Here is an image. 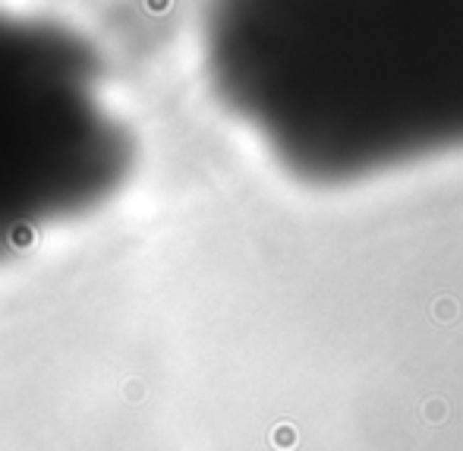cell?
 Listing matches in <instances>:
<instances>
[{
    "instance_id": "6da1fadb",
    "label": "cell",
    "mask_w": 463,
    "mask_h": 451,
    "mask_svg": "<svg viewBox=\"0 0 463 451\" xmlns=\"http://www.w3.org/2000/svg\"><path fill=\"white\" fill-rule=\"evenodd\" d=\"M419 413H422L425 423L438 426V423H445V420L451 417V407H447L445 398H425L422 407H419Z\"/></svg>"
},
{
    "instance_id": "7a4b0ae2",
    "label": "cell",
    "mask_w": 463,
    "mask_h": 451,
    "mask_svg": "<svg viewBox=\"0 0 463 451\" xmlns=\"http://www.w3.org/2000/svg\"><path fill=\"white\" fill-rule=\"evenodd\" d=\"M297 442H299L297 426H290V423H277L275 429H271V445H275V448L290 451V448H297Z\"/></svg>"
},
{
    "instance_id": "3957f363",
    "label": "cell",
    "mask_w": 463,
    "mask_h": 451,
    "mask_svg": "<svg viewBox=\"0 0 463 451\" xmlns=\"http://www.w3.org/2000/svg\"><path fill=\"white\" fill-rule=\"evenodd\" d=\"M435 319H438V322H454V319H457V303H454L451 297L438 300L435 303Z\"/></svg>"
}]
</instances>
